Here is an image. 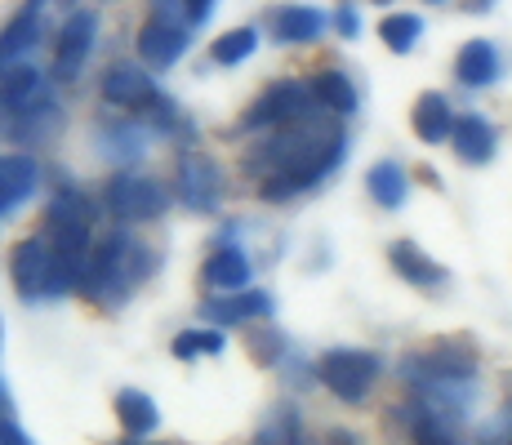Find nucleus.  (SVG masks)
Here are the masks:
<instances>
[{
	"label": "nucleus",
	"instance_id": "8",
	"mask_svg": "<svg viewBox=\"0 0 512 445\" xmlns=\"http://www.w3.org/2000/svg\"><path fill=\"white\" fill-rule=\"evenodd\" d=\"M98 41V14L90 9H76L63 27H58V41H54V76L58 81H76L85 72V58Z\"/></svg>",
	"mask_w": 512,
	"mask_h": 445
},
{
	"label": "nucleus",
	"instance_id": "20",
	"mask_svg": "<svg viewBox=\"0 0 512 445\" xmlns=\"http://www.w3.org/2000/svg\"><path fill=\"white\" fill-rule=\"evenodd\" d=\"M312 94H317V103H321V112H330V116H348V112H357V85H352V76L348 72H317L312 76Z\"/></svg>",
	"mask_w": 512,
	"mask_h": 445
},
{
	"label": "nucleus",
	"instance_id": "9",
	"mask_svg": "<svg viewBox=\"0 0 512 445\" xmlns=\"http://www.w3.org/2000/svg\"><path fill=\"white\" fill-rule=\"evenodd\" d=\"M187 27L174 23V18H147L139 27V58L156 72H170L174 63L187 54Z\"/></svg>",
	"mask_w": 512,
	"mask_h": 445
},
{
	"label": "nucleus",
	"instance_id": "11",
	"mask_svg": "<svg viewBox=\"0 0 512 445\" xmlns=\"http://www.w3.org/2000/svg\"><path fill=\"white\" fill-rule=\"evenodd\" d=\"M103 98L112 107H125V112H147L161 94H156V81L143 67L116 63V67H107V76H103Z\"/></svg>",
	"mask_w": 512,
	"mask_h": 445
},
{
	"label": "nucleus",
	"instance_id": "17",
	"mask_svg": "<svg viewBox=\"0 0 512 445\" xmlns=\"http://www.w3.org/2000/svg\"><path fill=\"white\" fill-rule=\"evenodd\" d=\"M410 125H415V138L419 143H446L455 134V112L441 94H423L410 112Z\"/></svg>",
	"mask_w": 512,
	"mask_h": 445
},
{
	"label": "nucleus",
	"instance_id": "26",
	"mask_svg": "<svg viewBox=\"0 0 512 445\" xmlns=\"http://www.w3.org/2000/svg\"><path fill=\"white\" fill-rule=\"evenodd\" d=\"M259 49V27H232V32H223L219 41L210 45V54H214V63H223V67H236V63H245V58Z\"/></svg>",
	"mask_w": 512,
	"mask_h": 445
},
{
	"label": "nucleus",
	"instance_id": "5",
	"mask_svg": "<svg viewBox=\"0 0 512 445\" xmlns=\"http://www.w3.org/2000/svg\"><path fill=\"white\" fill-rule=\"evenodd\" d=\"M379 374H383V361L366 348H330V352H321V361H317V379L348 405L366 401L370 388L379 383Z\"/></svg>",
	"mask_w": 512,
	"mask_h": 445
},
{
	"label": "nucleus",
	"instance_id": "25",
	"mask_svg": "<svg viewBox=\"0 0 512 445\" xmlns=\"http://www.w3.org/2000/svg\"><path fill=\"white\" fill-rule=\"evenodd\" d=\"M406 428H410V441L415 445H464L459 441V432H455V423L437 419L423 401L406 405Z\"/></svg>",
	"mask_w": 512,
	"mask_h": 445
},
{
	"label": "nucleus",
	"instance_id": "4",
	"mask_svg": "<svg viewBox=\"0 0 512 445\" xmlns=\"http://www.w3.org/2000/svg\"><path fill=\"white\" fill-rule=\"evenodd\" d=\"M317 112H321V103H317V94H312V85H303V81H277V85H268L250 103V112L241 116V130L272 134V130H285V125L312 121Z\"/></svg>",
	"mask_w": 512,
	"mask_h": 445
},
{
	"label": "nucleus",
	"instance_id": "32",
	"mask_svg": "<svg viewBox=\"0 0 512 445\" xmlns=\"http://www.w3.org/2000/svg\"><path fill=\"white\" fill-rule=\"evenodd\" d=\"M250 352H254V361H259V365H277L281 352H285V343H281V334L259 330V334L250 339Z\"/></svg>",
	"mask_w": 512,
	"mask_h": 445
},
{
	"label": "nucleus",
	"instance_id": "35",
	"mask_svg": "<svg viewBox=\"0 0 512 445\" xmlns=\"http://www.w3.org/2000/svg\"><path fill=\"white\" fill-rule=\"evenodd\" d=\"M214 5H219V0H187V23H205V18L214 14Z\"/></svg>",
	"mask_w": 512,
	"mask_h": 445
},
{
	"label": "nucleus",
	"instance_id": "29",
	"mask_svg": "<svg viewBox=\"0 0 512 445\" xmlns=\"http://www.w3.org/2000/svg\"><path fill=\"white\" fill-rule=\"evenodd\" d=\"M103 147H107V156H112V161H134V156H143L147 134L134 121L130 125H112V130L103 134Z\"/></svg>",
	"mask_w": 512,
	"mask_h": 445
},
{
	"label": "nucleus",
	"instance_id": "2",
	"mask_svg": "<svg viewBox=\"0 0 512 445\" xmlns=\"http://www.w3.org/2000/svg\"><path fill=\"white\" fill-rule=\"evenodd\" d=\"M156 254L147 250L134 232H107L103 241H94V254H90V272H85V285L81 294L94 303H121L130 290H139L152 272Z\"/></svg>",
	"mask_w": 512,
	"mask_h": 445
},
{
	"label": "nucleus",
	"instance_id": "21",
	"mask_svg": "<svg viewBox=\"0 0 512 445\" xmlns=\"http://www.w3.org/2000/svg\"><path fill=\"white\" fill-rule=\"evenodd\" d=\"M366 192L374 196V205H383V210H401L410 196V178L397 161H379L366 174Z\"/></svg>",
	"mask_w": 512,
	"mask_h": 445
},
{
	"label": "nucleus",
	"instance_id": "10",
	"mask_svg": "<svg viewBox=\"0 0 512 445\" xmlns=\"http://www.w3.org/2000/svg\"><path fill=\"white\" fill-rule=\"evenodd\" d=\"M174 183H179L183 205H192V210H214L223 196V170L210 161V156H196V152L179 161Z\"/></svg>",
	"mask_w": 512,
	"mask_h": 445
},
{
	"label": "nucleus",
	"instance_id": "36",
	"mask_svg": "<svg viewBox=\"0 0 512 445\" xmlns=\"http://www.w3.org/2000/svg\"><path fill=\"white\" fill-rule=\"evenodd\" d=\"M459 5H464V14H486L495 0H459Z\"/></svg>",
	"mask_w": 512,
	"mask_h": 445
},
{
	"label": "nucleus",
	"instance_id": "18",
	"mask_svg": "<svg viewBox=\"0 0 512 445\" xmlns=\"http://www.w3.org/2000/svg\"><path fill=\"white\" fill-rule=\"evenodd\" d=\"M36 183H41V165H36L27 152L0 156V196H5L9 205L27 201V196L36 192Z\"/></svg>",
	"mask_w": 512,
	"mask_h": 445
},
{
	"label": "nucleus",
	"instance_id": "1",
	"mask_svg": "<svg viewBox=\"0 0 512 445\" xmlns=\"http://www.w3.org/2000/svg\"><path fill=\"white\" fill-rule=\"evenodd\" d=\"M348 156V134L343 125L312 116V121L272 130L250 152V174H259L263 201H290V196L308 192V187L326 183Z\"/></svg>",
	"mask_w": 512,
	"mask_h": 445
},
{
	"label": "nucleus",
	"instance_id": "24",
	"mask_svg": "<svg viewBox=\"0 0 512 445\" xmlns=\"http://www.w3.org/2000/svg\"><path fill=\"white\" fill-rule=\"evenodd\" d=\"M268 312H272V294H263V290H241V294H232V299L210 303V321H219V325H245Z\"/></svg>",
	"mask_w": 512,
	"mask_h": 445
},
{
	"label": "nucleus",
	"instance_id": "39",
	"mask_svg": "<svg viewBox=\"0 0 512 445\" xmlns=\"http://www.w3.org/2000/svg\"><path fill=\"white\" fill-rule=\"evenodd\" d=\"M9 210H14V205H9V201H5V196H0V214H9Z\"/></svg>",
	"mask_w": 512,
	"mask_h": 445
},
{
	"label": "nucleus",
	"instance_id": "6",
	"mask_svg": "<svg viewBox=\"0 0 512 445\" xmlns=\"http://www.w3.org/2000/svg\"><path fill=\"white\" fill-rule=\"evenodd\" d=\"M103 205H107V214H112V219H121V223H152V219H161V214H165L170 196H165V187L156 183V178L121 170V174L107 178Z\"/></svg>",
	"mask_w": 512,
	"mask_h": 445
},
{
	"label": "nucleus",
	"instance_id": "13",
	"mask_svg": "<svg viewBox=\"0 0 512 445\" xmlns=\"http://www.w3.org/2000/svg\"><path fill=\"white\" fill-rule=\"evenodd\" d=\"M326 27H330V18L321 14V9L285 5V9L272 14V41H281V45H312V41H321V36H326Z\"/></svg>",
	"mask_w": 512,
	"mask_h": 445
},
{
	"label": "nucleus",
	"instance_id": "3",
	"mask_svg": "<svg viewBox=\"0 0 512 445\" xmlns=\"http://www.w3.org/2000/svg\"><path fill=\"white\" fill-rule=\"evenodd\" d=\"M477 348L464 339H441L428 348L410 352L401 361V379L415 392H432V388H468L477 379Z\"/></svg>",
	"mask_w": 512,
	"mask_h": 445
},
{
	"label": "nucleus",
	"instance_id": "12",
	"mask_svg": "<svg viewBox=\"0 0 512 445\" xmlns=\"http://www.w3.org/2000/svg\"><path fill=\"white\" fill-rule=\"evenodd\" d=\"M41 27H45V9L41 0H27L23 9H18L14 18H9V27L0 32V67L5 63H18V58H27L41 41Z\"/></svg>",
	"mask_w": 512,
	"mask_h": 445
},
{
	"label": "nucleus",
	"instance_id": "15",
	"mask_svg": "<svg viewBox=\"0 0 512 445\" xmlns=\"http://www.w3.org/2000/svg\"><path fill=\"white\" fill-rule=\"evenodd\" d=\"M450 143H455L459 161L486 165L490 156H495V147H499V134H495V125H490L486 116L464 112V116H455V134H450Z\"/></svg>",
	"mask_w": 512,
	"mask_h": 445
},
{
	"label": "nucleus",
	"instance_id": "40",
	"mask_svg": "<svg viewBox=\"0 0 512 445\" xmlns=\"http://www.w3.org/2000/svg\"><path fill=\"white\" fill-rule=\"evenodd\" d=\"M112 445H139V437H130V441H112Z\"/></svg>",
	"mask_w": 512,
	"mask_h": 445
},
{
	"label": "nucleus",
	"instance_id": "28",
	"mask_svg": "<svg viewBox=\"0 0 512 445\" xmlns=\"http://www.w3.org/2000/svg\"><path fill=\"white\" fill-rule=\"evenodd\" d=\"M228 348V339H223V330H183L179 339H174V356L179 361H192V356H219Z\"/></svg>",
	"mask_w": 512,
	"mask_h": 445
},
{
	"label": "nucleus",
	"instance_id": "43",
	"mask_svg": "<svg viewBox=\"0 0 512 445\" xmlns=\"http://www.w3.org/2000/svg\"><path fill=\"white\" fill-rule=\"evenodd\" d=\"M428 5H441V0H428Z\"/></svg>",
	"mask_w": 512,
	"mask_h": 445
},
{
	"label": "nucleus",
	"instance_id": "16",
	"mask_svg": "<svg viewBox=\"0 0 512 445\" xmlns=\"http://www.w3.org/2000/svg\"><path fill=\"white\" fill-rule=\"evenodd\" d=\"M455 76L468 89H486L499 81V49L490 41H468L455 58Z\"/></svg>",
	"mask_w": 512,
	"mask_h": 445
},
{
	"label": "nucleus",
	"instance_id": "33",
	"mask_svg": "<svg viewBox=\"0 0 512 445\" xmlns=\"http://www.w3.org/2000/svg\"><path fill=\"white\" fill-rule=\"evenodd\" d=\"M334 27H339V32H343V36H348V41H352V36L361 32V18H357V9H348V5H343L339 14H334Z\"/></svg>",
	"mask_w": 512,
	"mask_h": 445
},
{
	"label": "nucleus",
	"instance_id": "22",
	"mask_svg": "<svg viewBox=\"0 0 512 445\" xmlns=\"http://www.w3.org/2000/svg\"><path fill=\"white\" fill-rule=\"evenodd\" d=\"M205 281L219 285V290H245L250 285V259L236 245H219V250L205 259Z\"/></svg>",
	"mask_w": 512,
	"mask_h": 445
},
{
	"label": "nucleus",
	"instance_id": "30",
	"mask_svg": "<svg viewBox=\"0 0 512 445\" xmlns=\"http://www.w3.org/2000/svg\"><path fill=\"white\" fill-rule=\"evenodd\" d=\"M94 210L81 192H58L54 205H49V227H67V223H90Z\"/></svg>",
	"mask_w": 512,
	"mask_h": 445
},
{
	"label": "nucleus",
	"instance_id": "7",
	"mask_svg": "<svg viewBox=\"0 0 512 445\" xmlns=\"http://www.w3.org/2000/svg\"><path fill=\"white\" fill-rule=\"evenodd\" d=\"M9 276L23 299H49V281H54V236L36 232L14 245L9 254Z\"/></svg>",
	"mask_w": 512,
	"mask_h": 445
},
{
	"label": "nucleus",
	"instance_id": "42",
	"mask_svg": "<svg viewBox=\"0 0 512 445\" xmlns=\"http://www.w3.org/2000/svg\"><path fill=\"white\" fill-rule=\"evenodd\" d=\"M374 5H388V0H374Z\"/></svg>",
	"mask_w": 512,
	"mask_h": 445
},
{
	"label": "nucleus",
	"instance_id": "38",
	"mask_svg": "<svg viewBox=\"0 0 512 445\" xmlns=\"http://www.w3.org/2000/svg\"><path fill=\"white\" fill-rule=\"evenodd\" d=\"M9 410H14V405H9V392H5V383H0V419H9Z\"/></svg>",
	"mask_w": 512,
	"mask_h": 445
},
{
	"label": "nucleus",
	"instance_id": "27",
	"mask_svg": "<svg viewBox=\"0 0 512 445\" xmlns=\"http://www.w3.org/2000/svg\"><path fill=\"white\" fill-rule=\"evenodd\" d=\"M419 36H423V18L419 14H388L379 23V41L388 45L392 54H410Z\"/></svg>",
	"mask_w": 512,
	"mask_h": 445
},
{
	"label": "nucleus",
	"instance_id": "37",
	"mask_svg": "<svg viewBox=\"0 0 512 445\" xmlns=\"http://www.w3.org/2000/svg\"><path fill=\"white\" fill-rule=\"evenodd\" d=\"M499 414L512 419V374H508V383H504V410H499Z\"/></svg>",
	"mask_w": 512,
	"mask_h": 445
},
{
	"label": "nucleus",
	"instance_id": "41",
	"mask_svg": "<svg viewBox=\"0 0 512 445\" xmlns=\"http://www.w3.org/2000/svg\"><path fill=\"white\" fill-rule=\"evenodd\" d=\"M161 445H183V441H161Z\"/></svg>",
	"mask_w": 512,
	"mask_h": 445
},
{
	"label": "nucleus",
	"instance_id": "34",
	"mask_svg": "<svg viewBox=\"0 0 512 445\" xmlns=\"http://www.w3.org/2000/svg\"><path fill=\"white\" fill-rule=\"evenodd\" d=\"M0 445H32V437L14 419H0Z\"/></svg>",
	"mask_w": 512,
	"mask_h": 445
},
{
	"label": "nucleus",
	"instance_id": "19",
	"mask_svg": "<svg viewBox=\"0 0 512 445\" xmlns=\"http://www.w3.org/2000/svg\"><path fill=\"white\" fill-rule=\"evenodd\" d=\"M41 72L32 63H14L5 76H0V107L9 112H27V107L41 103Z\"/></svg>",
	"mask_w": 512,
	"mask_h": 445
},
{
	"label": "nucleus",
	"instance_id": "14",
	"mask_svg": "<svg viewBox=\"0 0 512 445\" xmlns=\"http://www.w3.org/2000/svg\"><path fill=\"white\" fill-rule=\"evenodd\" d=\"M388 263L397 267V276L401 281H410V285H419V290H437V285H446V267H441L432 254H423L415 241H392L388 245Z\"/></svg>",
	"mask_w": 512,
	"mask_h": 445
},
{
	"label": "nucleus",
	"instance_id": "23",
	"mask_svg": "<svg viewBox=\"0 0 512 445\" xmlns=\"http://www.w3.org/2000/svg\"><path fill=\"white\" fill-rule=\"evenodd\" d=\"M116 419H121V428L130 432V437H147V432L161 423V410H156V401L147 397V392L121 388L116 392Z\"/></svg>",
	"mask_w": 512,
	"mask_h": 445
},
{
	"label": "nucleus",
	"instance_id": "31",
	"mask_svg": "<svg viewBox=\"0 0 512 445\" xmlns=\"http://www.w3.org/2000/svg\"><path fill=\"white\" fill-rule=\"evenodd\" d=\"M54 121H58V107L41 98L36 107L18 112V130H14V138H45L49 130H54Z\"/></svg>",
	"mask_w": 512,
	"mask_h": 445
}]
</instances>
